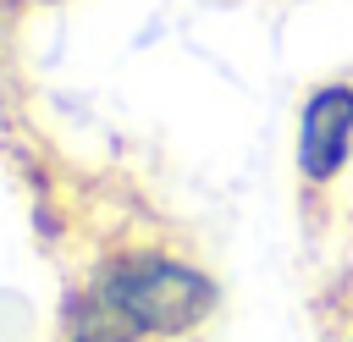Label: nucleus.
<instances>
[{
  "mask_svg": "<svg viewBox=\"0 0 353 342\" xmlns=\"http://www.w3.org/2000/svg\"><path fill=\"white\" fill-rule=\"evenodd\" d=\"M215 309V281L176 254H121L88 292V325L77 342H143L188 336Z\"/></svg>",
  "mask_w": 353,
  "mask_h": 342,
  "instance_id": "nucleus-1",
  "label": "nucleus"
},
{
  "mask_svg": "<svg viewBox=\"0 0 353 342\" xmlns=\"http://www.w3.org/2000/svg\"><path fill=\"white\" fill-rule=\"evenodd\" d=\"M353 154V88L347 83H325L303 99V121H298V171L303 182L325 188L342 177Z\"/></svg>",
  "mask_w": 353,
  "mask_h": 342,
  "instance_id": "nucleus-2",
  "label": "nucleus"
}]
</instances>
